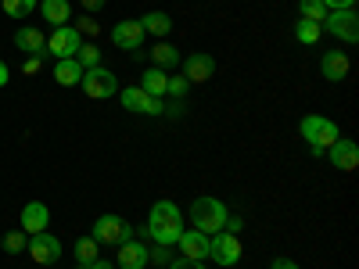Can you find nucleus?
I'll return each mask as SVG.
<instances>
[{
  "label": "nucleus",
  "instance_id": "f257e3e1",
  "mask_svg": "<svg viewBox=\"0 0 359 269\" xmlns=\"http://www.w3.org/2000/svg\"><path fill=\"white\" fill-rule=\"evenodd\" d=\"M184 212H180V205L176 201H155L151 205V216H147V226L144 233L151 237L155 244L162 248H172L180 241V233H184Z\"/></svg>",
  "mask_w": 359,
  "mask_h": 269
},
{
  "label": "nucleus",
  "instance_id": "f03ea898",
  "mask_svg": "<svg viewBox=\"0 0 359 269\" xmlns=\"http://www.w3.org/2000/svg\"><path fill=\"white\" fill-rule=\"evenodd\" d=\"M226 205L219 201V198H212V194H201V198H194V205H191V223H194V230H201V233H219L223 230V223H226Z\"/></svg>",
  "mask_w": 359,
  "mask_h": 269
},
{
  "label": "nucleus",
  "instance_id": "7ed1b4c3",
  "mask_svg": "<svg viewBox=\"0 0 359 269\" xmlns=\"http://www.w3.org/2000/svg\"><path fill=\"white\" fill-rule=\"evenodd\" d=\"M302 137H306V144H309V151L320 158V155H327V147H331L341 133H338V126L331 123V118H323V115H306L302 118Z\"/></svg>",
  "mask_w": 359,
  "mask_h": 269
},
{
  "label": "nucleus",
  "instance_id": "20e7f679",
  "mask_svg": "<svg viewBox=\"0 0 359 269\" xmlns=\"http://www.w3.org/2000/svg\"><path fill=\"white\" fill-rule=\"evenodd\" d=\"M79 86H83V94H86L90 101H108V97L118 94V79H115V72L104 69V65L86 69L83 79H79Z\"/></svg>",
  "mask_w": 359,
  "mask_h": 269
},
{
  "label": "nucleus",
  "instance_id": "39448f33",
  "mask_svg": "<svg viewBox=\"0 0 359 269\" xmlns=\"http://www.w3.org/2000/svg\"><path fill=\"white\" fill-rule=\"evenodd\" d=\"M320 29H323V33H331V36H338L341 43H355V40H359V18H355L352 8H345V11H327V18L320 22Z\"/></svg>",
  "mask_w": 359,
  "mask_h": 269
},
{
  "label": "nucleus",
  "instance_id": "423d86ee",
  "mask_svg": "<svg viewBox=\"0 0 359 269\" xmlns=\"http://www.w3.org/2000/svg\"><path fill=\"white\" fill-rule=\"evenodd\" d=\"M208 258H212L216 265H226V269L241 262V241H237V233L219 230V233L208 237Z\"/></svg>",
  "mask_w": 359,
  "mask_h": 269
},
{
  "label": "nucleus",
  "instance_id": "0eeeda50",
  "mask_svg": "<svg viewBox=\"0 0 359 269\" xmlns=\"http://www.w3.org/2000/svg\"><path fill=\"white\" fill-rule=\"evenodd\" d=\"M90 237H94V241L97 244H123V241H130V237H133V223H126L123 216H101L97 223H94V233H90Z\"/></svg>",
  "mask_w": 359,
  "mask_h": 269
},
{
  "label": "nucleus",
  "instance_id": "6e6552de",
  "mask_svg": "<svg viewBox=\"0 0 359 269\" xmlns=\"http://www.w3.org/2000/svg\"><path fill=\"white\" fill-rule=\"evenodd\" d=\"M118 101H123L126 111H140V115H162L165 111V97H151V94H144L140 86L118 90Z\"/></svg>",
  "mask_w": 359,
  "mask_h": 269
},
{
  "label": "nucleus",
  "instance_id": "1a4fd4ad",
  "mask_svg": "<svg viewBox=\"0 0 359 269\" xmlns=\"http://www.w3.org/2000/svg\"><path fill=\"white\" fill-rule=\"evenodd\" d=\"M79 43H83V36L76 33V25H57L47 40V54L57 57V62H62V57H76Z\"/></svg>",
  "mask_w": 359,
  "mask_h": 269
},
{
  "label": "nucleus",
  "instance_id": "9d476101",
  "mask_svg": "<svg viewBox=\"0 0 359 269\" xmlns=\"http://www.w3.org/2000/svg\"><path fill=\"white\" fill-rule=\"evenodd\" d=\"M144 36H147V33H144L140 18H123V22H115V25H111V43H115V47H123V50H130V54L140 50Z\"/></svg>",
  "mask_w": 359,
  "mask_h": 269
},
{
  "label": "nucleus",
  "instance_id": "9b49d317",
  "mask_svg": "<svg viewBox=\"0 0 359 269\" xmlns=\"http://www.w3.org/2000/svg\"><path fill=\"white\" fill-rule=\"evenodd\" d=\"M25 251L33 255V262H40V265H50V262H57L62 258V241H57L54 233H33L29 237V244H25Z\"/></svg>",
  "mask_w": 359,
  "mask_h": 269
},
{
  "label": "nucleus",
  "instance_id": "f8f14e48",
  "mask_svg": "<svg viewBox=\"0 0 359 269\" xmlns=\"http://www.w3.org/2000/svg\"><path fill=\"white\" fill-rule=\"evenodd\" d=\"M15 47L22 50V54H36L40 57V62H47V36L40 33V29L36 25H25V29H18V33H15Z\"/></svg>",
  "mask_w": 359,
  "mask_h": 269
},
{
  "label": "nucleus",
  "instance_id": "ddd939ff",
  "mask_svg": "<svg viewBox=\"0 0 359 269\" xmlns=\"http://www.w3.org/2000/svg\"><path fill=\"white\" fill-rule=\"evenodd\" d=\"M180 258H191V262H205L208 258V233H201V230H184L180 233Z\"/></svg>",
  "mask_w": 359,
  "mask_h": 269
},
{
  "label": "nucleus",
  "instance_id": "4468645a",
  "mask_svg": "<svg viewBox=\"0 0 359 269\" xmlns=\"http://www.w3.org/2000/svg\"><path fill=\"white\" fill-rule=\"evenodd\" d=\"M216 72V57L212 54H191L184 57V79L187 83H208Z\"/></svg>",
  "mask_w": 359,
  "mask_h": 269
},
{
  "label": "nucleus",
  "instance_id": "2eb2a0df",
  "mask_svg": "<svg viewBox=\"0 0 359 269\" xmlns=\"http://www.w3.org/2000/svg\"><path fill=\"white\" fill-rule=\"evenodd\" d=\"M327 151H331V162H334L341 172H352V169L359 165V147H355V140H348V137H338L331 147H327Z\"/></svg>",
  "mask_w": 359,
  "mask_h": 269
},
{
  "label": "nucleus",
  "instance_id": "dca6fc26",
  "mask_svg": "<svg viewBox=\"0 0 359 269\" xmlns=\"http://www.w3.org/2000/svg\"><path fill=\"white\" fill-rule=\"evenodd\" d=\"M47 223H50V212H47V205L43 201H29L25 208H22V233H43L47 230Z\"/></svg>",
  "mask_w": 359,
  "mask_h": 269
},
{
  "label": "nucleus",
  "instance_id": "f3484780",
  "mask_svg": "<svg viewBox=\"0 0 359 269\" xmlns=\"http://www.w3.org/2000/svg\"><path fill=\"white\" fill-rule=\"evenodd\" d=\"M348 54L345 50H327L323 57H320V72H323V79H331V83H341L345 76H348Z\"/></svg>",
  "mask_w": 359,
  "mask_h": 269
},
{
  "label": "nucleus",
  "instance_id": "a211bd4d",
  "mask_svg": "<svg viewBox=\"0 0 359 269\" xmlns=\"http://www.w3.org/2000/svg\"><path fill=\"white\" fill-rule=\"evenodd\" d=\"M115 262H118V269H144L147 265V248L140 244V241H123L118 244V255H115Z\"/></svg>",
  "mask_w": 359,
  "mask_h": 269
},
{
  "label": "nucleus",
  "instance_id": "6ab92c4d",
  "mask_svg": "<svg viewBox=\"0 0 359 269\" xmlns=\"http://www.w3.org/2000/svg\"><path fill=\"white\" fill-rule=\"evenodd\" d=\"M144 94H151V97H165V86H169V72L165 69H147L144 76H140V83H137Z\"/></svg>",
  "mask_w": 359,
  "mask_h": 269
},
{
  "label": "nucleus",
  "instance_id": "aec40b11",
  "mask_svg": "<svg viewBox=\"0 0 359 269\" xmlns=\"http://www.w3.org/2000/svg\"><path fill=\"white\" fill-rule=\"evenodd\" d=\"M40 15L47 18V22H54V29L57 25H69V18H72V8H69V0H40Z\"/></svg>",
  "mask_w": 359,
  "mask_h": 269
},
{
  "label": "nucleus",
  "instance_id": "412c9836",
  "mask_svg": "<svg viewBox=\"0 0 359 269\" xmlns=\"http://www.w3.org/2000/svg\"><path fill=\"white\" fill-rule=\"evenodd\" d=\"M54 79L62 83V86H79V79H83V69H79V62H76V57H62V62L54 65Z\"/></svg>",
  "mask_w": 359,
  "mask_h": 269
},
{
  "label": "nucleus",
  "instance_id": "4be33fe9",
  "mask_svg": "<svg viewBox=\"0 0 359 269\" xmlns=\"http://www.w3.org/2000/svg\"><path fill=\"white\" fill-rule=\"evenodd\" d=\"M140 25H144V33H151V36H169V29H172V18L165 15V11H147L144 18H140Z\"/></svg>",
  "mask_w": 359,
  "mask_h": 269
},
{
  "label": "nucleus",
  "instance_id": "5701e85b",
  "mask_svg": "<svg viewBox=\"0 0 359 269\" xmlns=\"http://www.w3.org/2000/svg\"><path fill=\"white\" fill-rule=\"evenodd\" d=\"M320 36H323L320 22H306V18H302V22H294V40L302 43V47H313Z\"/></svg>",
  "mask_w": 359,
  "mask_h": 269
},
{
  "label": "nucleus",
  "instance_id": "b1692460",
  "mask_svg": "<svg viewBox=\"0 0 359 269\" xmlns=\"http://www.w3.org/2000/svg\"><path fill=\"white\" fill-rule=\"evenodd\" d=\"M151 57H155V69H172V65H180V50H176L172 43H165V40L151 50Z\"/></svg>",
  "mask_w": 359,
  "mask_h": 269
},
{
  "label": "nucleus",
  "instance_id": "393cba45",
  "mask_svg": "<svg viewBox=\"0 0 359 269\" xmlns=\"http://www.w3.org/2000/svg\"><path fill=\"white\" fill-rule=\"evenodd\" d=\"M94 258H101V244L94 241V237H79V241H76V262L86 265V262H94Z\"/></svg>",
  "mask_w": 359,
  "mask_h": 269
},
{
  "label": "nucleus",
  "instance_id": "a878e982",
  "mask_svg": "<svg viewBox=\"0 0 359 269\" xmlns=\"http://www.w3.org/2000/svg\"><path fill=\"white\" fill-rule=\"evenodd\" d=\"M76 62H79L83 72H86V69H94V65H101V47H97V43H79Z\"/></svg>",
  "mask_w": 359,
  "mask_h": 269
},
{
  "label": "nucleus",
  "instance_id": "bb28decb",
  "mask_svg": "<svg viewBox=\"0 0 359 269\" xmlns=\"http://www.w3.org/2000/svg\"><path fill=\"white\" fill-rule=\"evenodd\" d=\"M298 15L306 22H323L327 18V4L323 0H298Z\"/></svg>",
  "mask_w": 359,
  "mask_h": 269
},
{
  "label": "nucleus",
  "instance_id": "cd10ccee",
  "mask_svg": "<svg viewBox=\"0 0 359 269\" xmlns=\"http://www.w3.org/2000/svg\"><path fill=\"white\" fill-rule=\"evenodd\" d=\"M40 0H0V8H4L11 18H25V15H33L36 11Z\"/></svg>",
  "mask_w": 359,
  "mask_h": 269
},
{
  "label": "nucleus",
  "instance_id": "c85d7f7f",
  "mask_svg": "<svg viewBox=\"0 0 359 269\" xmlns=\"http://www.w3.org/2000/svg\"><path fill=\"white\" fill-rule=\"evenodd\" d=\"M25 244H29V233H22V230L4 233V251H8V255H22V251H25Z\"/></svg>",
  "mask_w": 359,
  "mask_h": 269
},
{
  "label": "nucleus",
  "instance_id": "c756f323",
  "mask_svg": "<svg viewBox=\"0 0 359 269\" xmlns=\"http://www.w3.org/2000/svg\"><path fill=\"white\" fill-rule=\"evenodd\" d=\"M187 90H191V83H187L184 76H169V86H165V94H169V97H176V101H180V97L187 94Z\"/></svg>",
  "mask_w": 359,
  "mask_h": 269
},
{
  "label": "nucleus",
  "instance_id": "7c9ffc66",
  "mask_svg": "<svg viewBox=\"0 0 359 269\" xmlns=\"http://www.w3.org/2000/svg\"><path fill=\"white\" fill-rule=\"evenodd\" d=\"M147 262L169 265V262H172V251H169V248H162V244H155V248H147Z\"/></svg>",
  "mask_w": 359,
  "mask_h": 269
},
{
  "label": "nucleus",
  "instance_id": "2f4dec72",
  "mask_svg": "<svg viewBox=\"0 0 359 269\" xmlns=\"http://www.w3.org/2000/svg\"><path fill=\"white\" fill-rule=\"evenodd\" d=\"M76 33H79V36H97V33H101V25H97L94 18L86 15V18H79V25H76Z\"/></svg>",
  "mask_w": 359,
  "mask_h": 269
},
{
  "label": "nucleus",
  "instance_id": "473e14b6",
  "mask_svg": "<svg viewBox=\"0 0 359 269\" xmlns=\"http://www.w3.org/2000/svg\"><path fill=\"white\" fill-rule=\"evenodd\" d=\"M40 65H43L40 57H36V54H29V57H25V65H22V72H25V76H36V72H40Z\"/></svg>",
  "mask_w": 359,
  "mask_h": 269
},
{
  "label": "nucleus",
  "instance_id": "72a5a7b5",
  "mask_svg": "<svg viewBox=\"0 0 359 269\" xmlns=\"http://www.w3.org/2000/svg\"><path fill=\"white\" fill-rule=\"evenodd\" d=\"M223 230H226V233H241V230H245V219H241V216H226Z\"/></svg>",
  "mask_w": 359,
  "mask_h": 269
},
{
  "label": "nucleus",
  "instance_id": "f704fd0d",
  "mask_svg": "<svg viewBox=\"0 0 359 269\" xmlns=\"http://www.w3.org/2000/svg\"><path fill=\"white\" fill-rule=\"evenodd\" d=\"M169 269H205V262H191V258H172Z\"/></svg>",
  "mask_w": 359,
  "mask_h": 269
},
{
  "label": "nucleus",
  "instance_id": "c9c22d12",
  "mask_svg": "<svg viewBox=\"0 0 359 269\" xmlns=\"http://www.w3.org/2000/svg\"><path fill=\"white\" fill-rule=\"evenodd\" d=\"M327 11H345V8H355V0H323Z\"/></svg>",
  "mask_w": 359,
  "mask_h": 269
},
{
  "label": "nucleus",
  "instance_id": "e433bc0d",
  "mask_svg": "<svg viewBox=\"0 0 359 269\" xmlns=\"http://www.w3.org/2000/svg\"><path fill=\"white\" fill-rule=\"evenodd\" d=\"M79 4H83V8L90 11V15H94V11H101V8L108 4V0H79Z\"/></svg>",
  "mask_w": 359,
  "mask_h": 269
},
{
  "label": "nucleus",
  "instance_id": "4c0bfd02",
  "mask_svg": "<svg viewBox=\"0 0 359 269\" xmlns=\"http://www.w3.org/2000/svg\"><path fill=\"white\" fill-rule=\"evenodd\" d=\"M273 269H298V262H291V258H273Z\"/></svg>",
  "mask_w": 359,
  "mask_h": 269
},
{
  "label": "nucleus",
  "instance_id": "58836bf2",
  "mask_svg": "<svg viewBox=\"0 0 359 269\" xmlns=\"http://www.w3.org/2000/svg\"><path fill=\"white\" fill-rule=\"evenodd\" d=\"M8 83H11V72H8V65H4V62H0V90H4Z\"/></svg>",
  "mask_w": 359,
  "mask_h": 269
},
{
  "label": "nucleus",
  "instance_id": "ea45409f",
  "mask_svg": "<svg viewBox=\"0 0 359 269\" xmlns=\"http://www.w3.org/2000/svg\"><path fill=\"white\" fill-rule=\"evenodd\" d=\"M79 269H111L104 258H94V262H86V265H79Z\"/></svg>",
  "mask_w": 359,
  "mask_h": 269
}]
</instances>
